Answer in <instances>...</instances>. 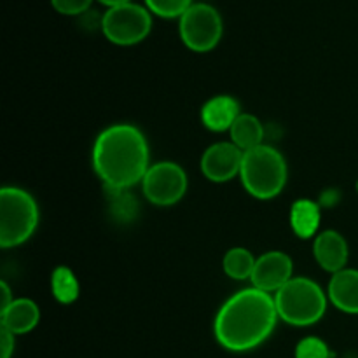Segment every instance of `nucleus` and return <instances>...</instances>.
<instances>
[{"label":"nucleus","mask_w":358,"mask_h":358,"mask_svg":"<svg viewBox=\"0 0 358 358\" xmlns=\"http://www.w3.org/2000/svg\"><path fill=\"white\" fill-rule=\"evenodd\" d=\"M240 115V103L233 96L219 94L206 101L201 108V121L212 131H226L231 129Z\"/></svg>","instance_id":"nucleus-13"},{"label":"nucleus","mask_w":358,"mask_h":358,"mask_svg":"<svg viewBox=\"0 0 358 358\" xmlns=\"http://www.w3.org/2000/svg\"><path fill=\"white\" fill-rule=\"evenodd\" d=\"M143 194L157 206H171L184 198L187 191V175L178 164L164 161L147 170L142 180Z\"/></svg>","instance_id":"nucleus-8"},{"label":"nucleus","mask_w":358,"mask_h":358,"mask_svg":"<svg viewBox=\"0 0 358 358\" xmlns=\"http://www.w3.org/2000/svg\"><path fill=\"white\" fill-rule=\"evenodd\" d=\"M313 254L320 268L332 275L343 271L350 257L348 243L338 231H324L318 234L313 243Z\"/></svg>","instance_id":"nucleus-11"},{"label":"nucleus","mask_w":358,"mask_h":358,"mask_svg":"<svg viewBox=\"0 0 358 358\" xmlns=\"http://www.w3.org/2000/svg\"><path fill=\"white\" fill-rule=\"evenodd\" d=\"M243 150L233 142H220L208 147L201 157V170L208 180L222 184L236 177L243 163Z\"/></svg>","instance_id":"nucleus-9"},{"label":"nucleus","mask_w":358,"mask_h":358,"mask_svg":"<svg viewBox=\"0 0 358 358\" xmlns=\"http://www.w3.org/2000/svg\"><path fill=\"white\" fill-rule=\"evenodd\" d=\"M14 353V334L7 329H0V358H10Z\"/></svg>","instance_id":"nucleus-23"},{"label":"nucleus","mask_w":358,"mask_h":358,"mask_svg":"<svg viewBox=\"0 0 358 358\" xmlns=\"http://www.w3.org/2000/svg\"><path fill=\"white\" fill-rule=\"evenodd\" d=\"M201 2H208V0H201Z\"/></svg>","instance_id":"nucleus-27"},{"label":"nucleus","mask_w":358,"mask_h":358,"mask_svg":"<svg viewBox=\"0 0 358 358\" xmlns=\"http://www.w3.org/2000/svg\"><path fill=\"white\" fill-rule=\"evenodd\" d=\"M93 166L105 189L133 187L150 168L145 136L131 124L103 129L94 142Z\"/></svg>","instance_id":"nucleus-2"},{"label":"nucleus","mask_w":358,"mask_h":358,"mask_svg":"<svg viewBox=\"0 0 358 358\" xmlns=\"http://www.w3.org/2000/svg\"><path fill=\"white\" fill-rule=\"evenodd\" d=\"M334 353L327 346V343L320 338H304L297 343L296 358H332Z\"/></svg>","instance_id":"nucleus-21"},{"label":"nucleus","mask_w":358,"mask_h":358,"mask_svg":"<svg viewBox=\"0 0 358 358\" xmlns=\"http://www.w3.org/2000/svg\"><path fill=\"white\" fill-rule=\"evenodd\" d=\"M278 311L268 292L245 289L222 304L215 317V338L229 352H250L271 336Z\"/></svg>","instance_id":"nucleus-1"},{"label":"nucleus","mask_w":358,"mask_h":358,"mask_svg":"<svg viewBox=\"0 0 358 358\" xmlns=\"http://www.w3.org/2000/svg\"><path fill=\"white\" fill-rule=\"evenodd\" d=\"M292 259L283 252H268L255 261L250 280L255 289L262 292H278L292 280Z\"/></svg>","instance_id":"nucleus-10"},{"label":"nucleus","mask_w":358,"mask_h":358,"mask_svg":"<svg viewBox=\"0 0 358 358\" xmlns=\"http://www.w3.org/2000/svg\"><path fill=\"white\" fill-rule=\"evenodd\" d=\"M51 290L56 301L62 304H72L79 297V282L69 268L59 266L52 271Z\"/></svg>","instance_id":"nucleus-19"},{"label":"nucleus","mask_w":358,"mask_h":358,"mask_svg":"<svg viewBox=\"0 0 358 358\" xmlns=\"http://www.w3.org/2000/svg\"><path fill=\"white\" fill-rule=\"evenodd\" d=\"M94 0H51V7L63 16H83L91 9Z\"/></svg>","instance_id":"nucleus-22"},{"label":"nucleus","mask_w":358,"mask_h":358,"mask_svg":"<svg viewBox=\"0 0 358 358\" xmlns=\"http://www.w3.org/2000/svg\"><path fill=\"white\" fill-rule=\"evenodd\" d=\"M0 294H2V306H0V313H2V311H6L7 308L10 306V304H13V297H10V289L9 287H7V283L6 282H2L0 283Z\"/></svg>","instance_id":"nucleus-24"},{"label":"nucleus","mask_w":358,"mask_h":358,"mask_svg":"<svg viewBox=\"0 0 358 358\" xmlns=\"http://www.w3.org/2000/svg\"><path fill=\"white\" fill-rule=\"evenodd\" d=\"M357 191H358V180H357Z\"/></svg>","instance_id":"nucleus-26"},{"label":"nucleus","mask_w":358,"mask_h":358,"mask_svg":"<svg viewBox=\"0 0 358 358\" xmlns=\"http://www.w3.org/2000/svg\"><path fill=\"white\" fill-rule=\"evenodd\" d=\"M275 306L283 322L296 327H308L322 320L327 310V297L313 280L292 278L276 292Z\"/></svg>","instance_id":"nucleus-4"},{"label":"nucleus","mask_w":358,"mask_h":358,"mask_svg":"<svg viewBox=\"0 0 358 358\" xmlns=\"http://www.w3.org/2000/svg\"><path fill=\"white\" fill-rule=\"evenodd\" d=\"M2 318V327L9 332L16 334H28L34 331L41 318L38 306L30 299H16L13 301L6 311L0 313Z\"/></svg>","instance_id":"nucleus-14"},{"label":"nucleus","mask_w":358,"mask_h":358,"mask_svg":"<svg viewBox=\"0 0 358 358\" xmlns=\"http://www.w3.org/2000/svg\"><path fill=\"white\" fill-rule=\"evenodd\" d=\"M98 3L105 6L107 9H112V7H117V6H124V3L133 2V0H96Z\"/></svg>","instance_id":"nucleus-25"},{"label":"nucleus","mask_w":358,"mask_h":358,"mask_svg":"<svg viewBox=\"0 0 358 358\" xmlns=\"http://www.w3.org/2000/svg\"><path fill=\"white\" fill-rule=\"evenodd\" d=\"M143 3L154 16L164 20H180L194 0H143Z\"/></svg>","instance_id":"nucleus-20"},{"label":"nucleus","mask_w":358,"mask_h":358,"mask_svg":"<svg viewBox=\"0 0 358 358\" xmlns=\"http://www.w3.org/2000/svg\"><path fill=\"white\" fill-rule=\"evenodd\" d=\"M178 34L185 48L194 52H208L222 38V16L208 2H194L178 20Z\"/></svg>","instance_id":"nucleus-6"},{"label":"nucleus","mask_w":358,"mask_h":358,"mask_svg":"<svg viewBox=\"0 0 358 358\" xmlns=\"http://www.w3.org/2000/svg\"><path fill=\"white\" fill-rule=\"evenodd\" d=\"M38 224V208L31 194L20 187L0 191V247L10 248L24 243Z\"/></svg>","instance_id":"nucleus-5"},{"label":"nucleus","mask_w":358,"mask_h":358,"mask_svg":"<svg viewBox=\"0 0 358 358\" xmlns=\"http://www.w3.org/2000/svg\"><path fill=\"white\" fill-rule=\"evenodd\" d=\"M240 177L254 198H276L285 187L287 163L278 150L262 143L243 154Z\"/></svg>","instance_id":"nucleus-3"},{"label":"nucleus","mask_w":358,"mask_h":358,"mask_svg":"<svg viewBox=\"0 0 358 358\" xmlns=\"http://www.w3.org/2000/svg\"><path fill=\"white\" fill-rule=\"evenodd\" d=\"M290 226L299 238H311L320 226V205L311 199H299L290 210Z\"/></svg>","instance_id":"nucleus-15"},{"label":"nucleus","mask_w":358,"mask_h":358,"mask_svg":"<svg viewBox=\"0 0 358 358\" xmlns=\"http://www.w3.org/2000/svg\"><path fill=\"white\" fill-rule=\"evenodd\" d=\"M255 261L257 259L247 248H231L224 255V273L233 280H248L254 273Z\"/></svg>","instance_id":"nucleus-18"},{"label":"nucleus","mask_w":358,"mask_h":358,"mask_svg":"<svg viewBox=\"0 0 358 358\" xmlns=\"http://www.w3.org/2000/svg\"><path fill=\"white\" fill-rule=\"evenodd\" d=\"M152 30V13L145 6L129 2L112 7L101 17V34L115 45H135Z\"/></svg>","instance_id":"nucleus-7"},{"label":"nucleus","mask_w":358,"mask_h":358,"mask_svg":"<svg viewBox=\"0 0 358 358\" xmlns=\"http://www.w3.org/2000/svg\"><path fill=\"white\" fill-rule=\"evenodd\" d=\"M108 210L117 222L128 224L138 213V201L128 189H107Z\"/></svg>","instance_id":"nucleus-17"},{"label":"nucleus","mask_w":358,"mask_h":358,"mask_svg":"<svg viewBox=\"0 0 358 358\" xmlns=\"http://www.w3.org/2000/svg\"><path fill=\"white\" fill-rule=\"evenodd\" d=\"M329 299L338 310L358 315V269H343L329 283Z\"/></svg>","instance_id":"nucleus-12"},{"label":"nucleus","mask_w":358,"mask_h":358,"mask_svg":"<svg viewBox=\"0 0 358 358\" xmlns=\"http://www.w3.org/2000/svg\"><path fill=\"white\" fill-rule=\"evenodd\" d=\"M231 140L238 149L243 152L255 149V147L262 145V138H264V128H262L261 121L252 114H240L234 124L231 126Z\"/></svg>","instance_id":"nucleus-16"}]
</instances>
